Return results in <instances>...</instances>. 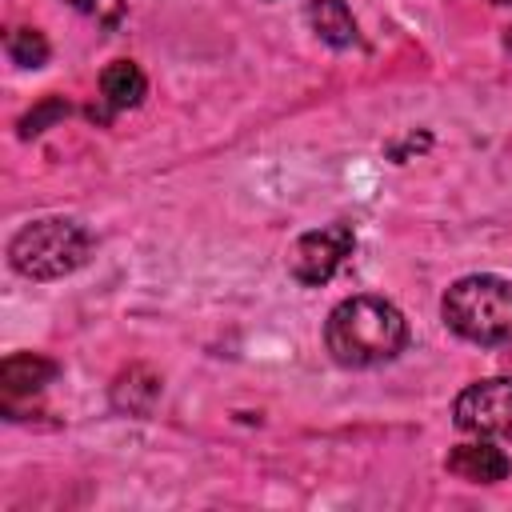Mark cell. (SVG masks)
<instances>
[{"mask_svg":"<svg viewBox=\"0 0 512 512\" xmlns=\"http://www.w3.org/2000/svg\"><path fill=\"white\" fill-rule=\"evenodd\" d=\"M352 244H356V236H352L348 224L312 228V232H304V236L296 240V248H292V256H288V272H292L300 284L320 288V284H328V280L340 272V264L352 256Z\"/></svg>","mask_w":512,"mask_h":512,"instance_id":"cell-5","label":"cell"},{"mask_svg":"<svg viewBox=\"0 0 512 512\" xmlns=\"http://www.w3.org/2000/svg\"><path fill=\"white\" fill-rule=\"evenodd\" d=\"M304 16H308L312 32H316L324 44H332V48H352V44L360 40L356 20H352V12H348L344 0H312Z\"/></svg>","mask_w":512,"mask_h":512,"instance_id":"cell-8","label":"cell"},{"mask_svg":"<svg viewBox=\"0 0 512 512\" xmlns=\"http://www.w3.org/2000/svg\"><path fill=\"white\" fill-rule=\"evenodd\" d=\"M492 4H512V0H492Z\"/></svg>","mask_w":512,"mask_h":512,"instance_id":"cell-14","label":"cell"},{"mask_svg":"<svg viewBox=\"0 0 512 512\" xmlns=\"http://www.w3.org/2000/svg\"><path fill=\"white\" fill-rule=\"evenodd\" d=\"M508 456L496 448V444H460L448 452V472H456L460 480H472V484H496L508 476Z\"/></svg>","mask_w":512,"mask_h":512,"instance_id":"cell-6","label":"cell"},{"mask_svg":"<svg viewBox=\"0 0 512 512\" xmlns=\"http://www.w3.org/2000/svg\"><path fill=\"white\" fill-rule=\"evenodd\" d=\"M144 72L132 64V60H116L100 72V100L112 108V112H124V108H136L144 100Z\"/></svg>","mask_w":512,"mask_h":512,"instance_id":"cell-9","label":"cell"},{"mask_svg":"<svg viewBox=\"0 0 512 512\" xmlns=\"http://www.w3.org/2000/svg\"><path fill=\"white\" fill-rule=\"evenodd\" d=\"M68 4L80 8L84 16H92L96 24H108V28H116L124 20V4L120 0H68Z\"/></svg>","mask_w":512,"mask_h":512,"instance_id":"cell-12","label":"cell"},{"mask_svg":"<svg viewBox=\"0 0 512 512\" xmlns=\"http://www.w3.org/2000/svg\"><path fill=\"white\" fill-rule=\"evenodd\" d=\"M508 48H512V28H508Z\"/></svg>","mask_w":512,"mask_h":512,"instance_id":"cell-13","label":"cell"},{"mask_svg":"<svg viewBox=\"0 0 512 512\" xmlns=\"http://www.w3.org/2000/svg\"><path fill=\"white\" fill-rule=\"evenodd\" d=\"M56 372H60L56 360L36 356V352H16V356H8V360L0 364V388H4L8 400L32 396V392H40Z\"/></svg>","mask_w":512,"mask_h":512,"instance_id":"cell-7","label":"cell"},{"mask_svg":"<svg viewBox=\"0 0 512 512\" xmlns=\"http://www.w3.org/2000/svg\"><path fill=\"white\" fill-rule=\"evenodd\" d=\"M60 116H68V104L52 96V100H44L36 112H28V116L20 120V136H40L44 124H52V120H60Z\"/></svg>","mask_w":512,"mask_h":512,"instance_id":"cell-11","label":"cell"},{"mask_svg":"<svg viewBox=\"0 0 512 512\" xmlns=\"http://www.w3.org/2000/svg\"><path fill=\"white\" fill-rule=\"evenodd\" d=\"M88 252H92L88 228L76 220H64V216L32 220L8 244L12 268L28 280H60V276L76 272L88 260Z\"/></svg>","mask_w":512,"mask_h":512,"instance_id":"cell-3","label":"cell"},{"mask_svg":"<svg viewBox=\"0 0 512 512\" xmlns=\"http://www.w3.org/2000/svg\"><path fill=\"white\" fill-rule=\"evenodd\" d=\"M444 324L484 348H500L512 344V280L480 272V276H464L444 292Z\"/></svg>","mask_w":512,"mask_h":512,"instance_id":"cell-2","label":"cell"},{"mask_svg":"<svg viewBox=\"0 0 512 512\" xmlns=\"http://www.w3.org/2000/svg\"><path fill=\"white\" fill-rule=\"evenodd\" d=\"M8 56H12V64H20V68H40L44 60H48V40L36 32V28H16V32H8Z\"/></svg>","mask_w":512,"mask_h":512,"instance_id":"cell-10","label":"cell"},{"mask_svg":"<svg viewBox=\"0 0 512 512\" xmlns=\"http://www.w3.org/2000/svg\"><path fill=\"white\" fill-rule=\"evenodd\" d=\"M324 344L336 364L344 368H372L408 344V324L396 304L380 296H352L328 312L324 324Z\"/></svg>","mask_w":512,"mask_h":512,"instance_id":"cell-1","label":"cell"},{"mask_svg":"<svg viewBox=\"0 0 512 512\" xmlns=\"http://www.w3.org/2000/svg\"><path fill=\"white\" fill-rule=\"evenodd\" d=\"M456 428L472 436H512V376L468 384L452 404Z\"/></svg>","mask_w":512,"mask_h":512,"instance_id":"cell-4","label":"cell"}]
</instances>
